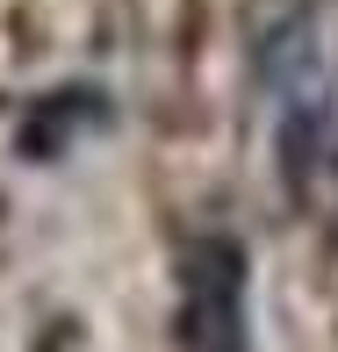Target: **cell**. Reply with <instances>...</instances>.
Listing matches in <instances>:
<instances>
[{"mask_svg":"<svg viewBox=\"0 0 338 352\" xmlns=\"http://www.w3.org/2000/svg\"><path fill=\"white\" fill-rule=\"evenodd\" d=\"M260 87L273 101V144H281L288 180H310V166L331 144V72H324V43H317V14L295 8L260 36Z\"/></svg>","mask_w":338,"mask_h":352,"instance_id":"cell-1","label":"cell"},{"mask_svg":"<svg viewBox=\"0 0 338 352\" xmlns=\"http://www.w3.org/2000/svg\"><path fill=\"white\" fill-rule=\"evenodd\" d=\"M180 352H252L245 324V245L195 237L180 259Z\"/></svg>","mask_w":338,"mask_h":352,"instance_id":"cell-2","label":"cell"},{"mask_svg":"<svg viewBox=\"0 0 338 352\" xmlns=\"http://www.w3.org/2000/svg\"><path fill=\"white\" fill-rule=\"evenodd\" d=\"M108 94L101 87H51L29 101V116L14 122V151L29 158V166H58V158L72 151L87 130H108Z\"/></svg>","mask_w":338,"mask_h":352,"instance_id":"cell-3","label":"cell"}]
</instances>
